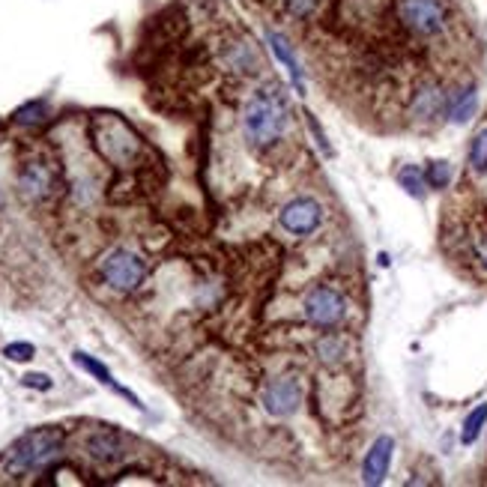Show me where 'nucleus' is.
Listing matches in <instances>:
<instances>
[{"instance_id": "obj_22", "label": "nucleus", "mask_w": 487, "mask_h": 487, "mask_svg": "<svg viewBox=\"0 0 487 487\" xmlns=\"http://www.w3.org/2000/svg\"><path fill=\"white\" fill-rule=\"evenodd\" d=\"M4 356H6L9 362H27V359L36 356V347L27 344V341H15V344H6V347H4Z\"/></svg>"}, {"instance_id": "obj_3", "label": "nucleus", "mask_w": 487, "mask_h": 487, "mask_svg": "<svg viewBox=\"0 0 487 487\" xmlns=\"http://www.w3.org/2000/svg\"><path fill=\"white\" fill-rule=\"evenodd\" d=\"M347 299L333 284H314L303 299V314L317 329H338L347 320Z\"/></svg>"}, {"instance_id": "obj_5", "label": "nucleus", "mask_w": 487, "mask_h": 487, "mask_svg": "<svg viewBox=\"0 0 487 487\" xmlns=\"http://www.w3.org/2000/svg\"><path fill=\"white\" fill-rule=\"evenodd\" d=\"M99 273L108 287L120 290V293H134L147 278V263L129 248H114L99 261Z\"/></svg>"}, {"instance_id": "obj_15", "label": "nucleus", "mask_w": 487, "mask_h": 487, "mask_svg": "<svg viewBox=\"0 0 487 487\" xmlns=\"http://www.w3.org/2000/svg\"><path fill=\"white\" fill-rule=\"evenodd\" d=\"M472 111H475V90L472 87L454 93V96L449 99V108H445L452 123H466L472 117Z\"/></svg>"}, {"instance_id": "obj_10", "label": "nucleus", "mask_w": 487, "mask_h": 487, "mask_svg": "<svg viewBox=\"0 0 487 487\" xmlns=\"http://www.w3.org/2000/svg\"><path fill=\"white\" fill-rule=\"evenodd\" d=\"M87 454L102 466H111L126 458V442L117 431H96L87 440Z\"/></svg>"}, {"instance_id": "obj_24", "label": "nucleus", "mask_w": 487, "mask_h": 487, "mask_svg": "<svg viewBox=\"0 0 487 487\" xmlns=\"http://www.w3.org/2000/svg\"><path fill=\"white\" fill-rule=\"evenodd\" d=\"M22 383H25V386H30V389H43V392L51 389V377L48 374H25Z\"/></svg>"}, {"instance_id": "obj_18", "label": "nucleus", "mask_w": 487, "mask_h": 487, "mask_svg": "<svg viewBox=\"0 0 487 487\" xmlns=\"http://www.w3.org/2000/svg\"><path fill=\"white\" fill-rule=\"evenodd\" d=\"M48 117V105L45 102H27L15 111V123H22V126H39Z\"/></svg>"}, {"instance_id": "obj_21", "label": "nucleus", "mask_w": 487, "mask_h": 487, "mask_svg": "<svg viewBox=\"0 0 487 487\" xmlns=\"http://www.w3.org/2000/svg\"><path fill=\"white\" fill-rule=\"evenodd\" d=\"M470 248H472L475 263H479V266H482V273L487 275V227H479V231H472V236H470Z\"/></svg>"}, {"instance_id": "obj_11", "label": "nucleus", "mask_w": 487, "mask_h": 487, "mask_svg": "<svg viewBox=\"0 0 487 487\" xmlns=\"http://www.w3.org/2000/svg\"><path fill=\"white\" fill-rule=\"evenodd\" d=\"M445 108H449V96L442 93V87L437 84H424L419 87V93L412 96V105H410V114L416 120H437L445 114Z\"/></svg>"}, {"instance_id": "obj_14", "label": "nucleus", "mask_w": 487, "mask_h": 487, "mask_svg": "<svg viewBox=\"0 0 487 487\" xmlns=\"http://www.w3.org/2000/svg\"><path fill=\"white\" fill-rule=\"evenodd\" d=\"M266 43L273 45V55L284 64L290 81H293V87L303 93L305 90V78H303V69H299V64H296L293 51H290V45H287V39L282 34H275V30H266Z\"/></svg>"}, {"instance_id": "obj_4", "label": "nucleus", "mask_w": 487, "mask_h": 487, "mask_svg": "<svg viewBox=\"0 0 487 487\" xmlns=\"http://www.w3.org/2000/svg\"><path fill=\"white\" fill-rule=\"evenodd\" d=\"M398 18L410 34L431 39L449 25V6L445 0H398Z\"/></svg>"}, {"instance_id": "obj_2", "label": "nucleus", "mask_w": 487, "mask_h": 487, "mask_svg": "<svg viewBox=\"0 0 487 487\" xmlns=\"http://www.w3.org/2000/svg\"><path fill=\"white\" fill-rule=\"evenodd\" d=\"M284 126H287V102L282 96V90H269V87L254 90L243 108L245 138L254 147H273L282 138Z\"/></svg>"}, {"instance_id": "obj_17", "label": "nucleus", "mask_w": 487, "mask_h": 487, "mask_svg": "<svg viewBox=\"0 0 487 487\" xmlns=\"http://www.w3.org/2000/svg\"><path fill=\"white\" fill-rule=\"evenodd\" d=\"M484 424H487V403L475 407L470 416H466L463 431H461V442H463V445H472L475 440H479V433H482Z\"/></svg>"}, {"instance_id": "obj_23", "label": "nucleus", "mask_w": 487, "mask_h": 487, "mask_svg": "<svg viewBox=\"0 0 487 487\" xmlns=\"http://www.w3.org/2000/svg\"><path fill=\"white\" fill-rule=\"evenodd\" d=\"M317 6H320V0H284V9L293 18H308V15H314L317 13Z\"/></svg>"}, {"instance_id": "obj_19", "label": "nucleus", "mask_w": 487, "mask_h": 487, "mask_svg": "<svg viewBox=\"0 0 487 487\" xmlns=\"http://www.w3.org/2000/svg\"><path fill=\"white\" fill-rule=\"evenodd\" d=\"M470 164L479 174H484L487 171V129H482L479 134L472 138V144H470Z\"/></svg>"}, {"instance_id": "obj_12", "label": "nucleus", "mask_w": 487, "mask_h": 487, "mask_svg": "<svg viewBox=\"0 0 487 487\" xmlns=\"http://www.w3.org/2000/svg\"><path fill=\"white\" fill-rule=\"evenodd\" d=\"M314 356H317L320 365L335 368V365H341V362H347V356H350V341H347L344 335L329 333V329H326V333L314 341Z\"/></svg>"}, {"instance_id": "obj_6", "label": "nucleus", "mask_w": 487, "mask_h": 487, "mask_svg": "<svg viewBox=\"0 0 487 487\" xmlns=\"http://www.w3.org/2000/svg\"><path fill=\"white\" fill-rule=\"evenodd\" d=\"M278 222H282L287 234L308 236L317 231L320 222H323V206H320V201L303 194V198H293L290 204H284V210L278 213Z\"/></svg>"}, {"instance_id": "obj_1", "label": "nucleus", "mask_w": 487, "mask_h": 487, "mask_svg": "<svg viewBox=\"0 0 487 487\" xmlns=\"http://www.w3.org/2000/svg\"><path fill=\"white\" fill-rule=\"evenodd\" d=\"M64 449V431L60 428H36L18 437L0 458V472L6 475H30L43 472L60 458Z\"/></svg>"}, {"instance_id": "obj_16", "label": "nucleus", "mask_w": 487, "mask_h": 487, "mask_svg": "<svg viewBox=\"0 0 487 487\" xmlns=\"http://www.w3.org/2000/svg\"><path fill=\"white\" fill-rule=\"evenodd\" d=\"M398 183L412 194V198H424V189H428V180H424L422 168H416V164H403L398 171Z\"/></svg>"}, {"instance_id": "obj_8", "label": "nucleus", "mask_w": 487, "mask_h": 487, "mask_svg": "<svg viewBox=\"0 0 487 487\" xmlns=\"http://www.w3.org/2000/svg\"><path fill=\"white\" fill-rule=\"evenodd\" d=\"M18 189L30 201H45L55 192V171H51V164L43 159L25 162L22 174H18Z\"/></svg>"}, {"instance_id": "obj_7", "label": "nucleus", "mask_w": 487, "mask_h": 487, "mask_svg": "<svg viewBox=\"0 0 487 487\" xmlns=\"http://www.w3.org/2000/svg\"><path fill=\"white\" fill-rule=\"evenodd\" d=\"M299 403H303V383H299V377H275L263 389V407L269 416L287 419L299 410Z\"/></svg>"}, {"instance_id": "obj_13", "label": "nucleus", "mask_w": 487, "mask_h": 487, "mask_svg": "<svg viewBox=\"0 0 487 487\" xmlns=\"http://www.w3.org/2000/svg\"><path fill=\"white\" fill-rule=\"evenodd\" d=\"M72 359H75V365H78V368H84V371H87V374H93V377H96V380L102 383V386H111L114 392H117V395H123V398H129V401L134 403V407H138V410H144V403H141L138 398H134L129 389H123V386H120V383L111 377V371H108L105 365H102V362H96V359H93V356H87V353H81V350H78V353H75V356H72Z\"/></svg>"}, {"instance_id": "obj_9", "label": "nucleus", "mask_w": 487, "mask_h": 487, "mask_svg": "<svg viewBox=\"0 0 487 487\" xmlns=\"http://www.w3.org/2000/svg\"><path fill=\"white\" fill-rule=\"evenodd\" d=\"M392 454H395V440L392 437H377L374 445L368 449L365 461H362V482L365 484H383L389 475Z\"/></svg>"}, {"instance_id": "obj_20", "label": "nucleus", "mask_w": 487, "mask_h": 487, "mask_svg": "<svg viewBox=\"0 0 487 487\" xmlns=\"http://www.w3.org/2000/svg\"><path fill=\"white\" fill-rule=\"evenodd\" d=\"M449 177H452L449 162H431L428 171H424V180H428L431 189H445V185H449Z\"/></svg>"}]
</instances>
